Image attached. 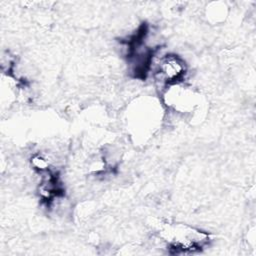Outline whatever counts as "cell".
<instances>
[{
  "instance_id": "obj_1",
  "label": "cell",
  "mask_w": 256,
  "mask_h": 256,
  "mask_svg": "<svg viewBox=\"0 0 256 256\" xmlns=\"http://www.w3.org/2000/svg\"><path fill=\"white\" fill-rule=\"evenodd\" d=\"M164 106L182 116L195 117L203 108V99L200 93L195 91L183 82L165 87L161 93Z\"/></svg>"
},
{
  "instance_id": "obj_2",
  "label": "cell",
  "mask_w": 256,
  "mask_h": 256,
  "mask_svg": "<svg viewBox=\"0 0 256 256\" xmlns=\"http://www.w3.org/2000/svg\"><path fill=\"white\" fill-rule=\"evenodd\" d=\"M160 49L153 55L149 74L163 90L169 85L183 82L188 72V66L182 57L172 53L160 54Z\"/></svg>"
},
{
  "instance_id": "obj_3",
  "label": "cell",
  "mask_w": 256,
  "mask_h": 256,
  "mask_svg": "<svg viewBox=\"0 0 256 256\" xmlns=\"http://www.w3.org/2000/svg\"><path fill=\"white\" fill-rule=\"evenodd\" d=\"M156 105L153 102L141 101L132 106V110L128 114L129 125L135 136L144 138L148 133H152L157 123L156 116L158 114Z\"/></svg>"
},
{
  "instance_id": "obj_4",
  "label": "cell",
  "mask_w": 256,
  "mask_h": 256,
  "mask_svg": "<svg viewBox=\"0 0 256 256\" xmlns=\"http://www.w3.org/2000/svg\"><path fill=\"white\" fill-rule=\"evenodd\" d=\"M228 8L225 3L214 2L209 5L205 10V15L207 20L213 24H218L225 21L227 17Z\"/></svg>"
},
{
  "instance_id": "obj_5",
  "label": "cell",
  "mask_w": 256,
  "mask_h": 256,
  "mask_svg": "<svg viewBox=\"0 0 256 256\" xmlns=\"http://www.w3.org/2000/svg\"><path fill=\"white\" fill-rule=\"evenodd\" d=\"M30 165L36 173L53 169L51 158L48 155H45L43 153L32 154V156L30 157Z\"/></svg>"
}]
</instances>
